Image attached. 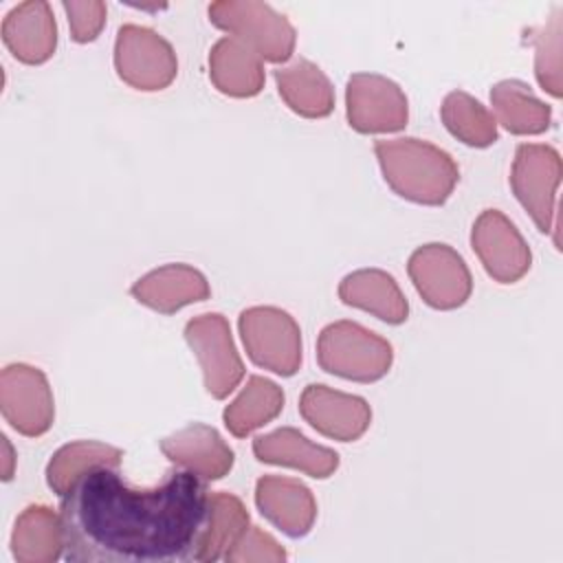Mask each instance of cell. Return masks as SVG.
Returning a JSON list of instances; mask_svg holds the SVG:
<instances>
[{"mask_svg": "<svg viewBox=\"0 0 563 563\" xmlns=\"http://www.w3.org/2000/svg\"><path fill=\"white\" fill-rule=\"evenodd\" d=\"M163 455L178 468L200 477L205 484L222 479L235 462L233 449L222 435L202 422H191L161 440Z\"/></svg>", "mask_w": 563, "mask_h": 563, "instance_id": "14", "label": "cell"}, {"mask_svg": "<svg viewBox=\"0 0 563 563\" xmlns=\"http://www.w3.org/2000/svg\"><path fill=\"white\" fill-rule=\"evenodd\" d=\"M66 15H68V26H70V37L77 44H88L97 40L101 29L106 26V15L108 9L99 0H88V2H62Z\"/></svg>", "mask_w": 563, "mask_h": 563, "instance_id": "30", "label": "cell"}, {"mask_svg": "<svg viewBox=\"0 0 563 563\" xmlns=\"http://www.w3.org/2000/svg\"><path fill=\"white\" fill-rule=\"evenodd\" d=\"M345 114L361 134H391L407 125L409 101L402 88L378 73H354L345 86Z\"/></svg>", "mask_w": 563, "mask_h": 563, "instance_id": "10", "label": "cell"}, {"mask_svg": "<svg viewBox=\"0 0 563 563\" xmlns=\"http://www.w3.org/2000/svg\"><path fill=\"white\" fill-rule=\"evenodd\" d=\"M301 418L321 435L354 442L372 422V409L365 398L332 389L321 383H310L299 396Z\"/></svg>", "mask_w": 563, "mask_h": 563, "instance_id": "13", "label": "cell"}, {"mask_svg": "<svg viewBox=\"0 0 563 563\" xmlns=\"http://www.w3.org/2000/svg\"><path fill=\"white\" fill-rule=\"evenodd\" d=\"M374 154L391 191L416 205H444L460 180L451 154L424 139H378Z\"/></svg>", "mask_w": 563, "mask_h": 563, "instance_id": "2", "label": "cell"}, {"mask_svg": "<svg viewBox=\"0 0 563 563\" xmlns=\"http://www.w3.org/2000/svg\"><path fill=\"white\" fill-rule=\"evenodd\" d=\"M2 42L22 64H44L57 46V24L48 2L26 0L2 20Z\"/></svg>", "mask_w": 563, "mask_h": 563, "instance_id": "16", "label": "cell"}, {"mask_svg": "<svg viewBox=\"0 0 563 563\" xmlns=\"http://www.w3.org/2000/svg\"><path fill=\"white\" fill-rule=\"evenodd\" d=\"M534 75L539 86L552 97H561V11L556 9L548 24L534 37Z\"/></svg>", "mask_w": 563, "mask_h": 563, "instance_id": "28", "label": "cell"}, {"mask_svg": "<svg viewBox=\"0 0 563 563\" xmlns=\"http://www.w3.org/2000/svg\"><path fill=\"white\" fill-rule=\"evenodd\" d=\"M209 79L227 97H255L266 81L264 59L244 42L224 35L209 51Z\"/></svg>", "mask_w": 563, "mask_h": 563, "instance_id": "19", "label": "cell"}, {"mask_svg": "<svg viewBox=\"0 0 563 563\" xmlns=\"http://www.w3.org/2000/svg\"><path fill=\"white\" fill-rule=\"evenodd\" d=\"M238 330L249 358L279 376H292L301 365L299 323L277 306H251L240 312Z\"/></svg>", "mask_w": 563, "mask_h": 563, "instance_id": "6", "label": "cell"}, {"mask_svg": "<svg viewBox=\"0 0 563 563\" xmlns=\"http://www.w3.org/2000/svg\"><path fill=\"white\" fill-rule=\"evenodd\" d=\"M130 295L161 314H174L189 303L209 299L211 288L198 268L189 264H165L139 277Z\"/></svg>", "mask_w": 563, "mask_h": 563, "instance_id": "17", "label": "cell"}, {"mask_svg": "<svg viewBox=\"0 0 563 563\" xmlns=\"http://www.w3.org/2000/svg\"><path fill=\"white\" fill-rule=\"evenodd\" d=\"M11 552L20 563H51L64 556V526L53 508L33 504L15 519Z\"/></svg>", "mask_w": 563, "mask_h": 563, "instance_id": "22", "label": "cell"}, {"mask_svg": "<svg viewBox=\"0 0 563 563\" xmlns=\"http://www.w3.org/2000/svg\"><path fill=\"white\" fill-rule=\"evenodd\" d=\"M444 128L468 147H488L499 139L493 112L464 90H453L440 106Z\"/></svg>", "mask_w": 563, "mask_h": 563, "instance_id": "27", "label": "cell"}, {"mask_svg": "<svg viewBox=\"0 0 563 563\" xmlns=\"http://www.w3.org/2000/svg\"><path fill=\"white\" fill-rule=\"evenodd\" d=\"M249 523L251 519L240 497L227 490L209 493V512L205 530L198 539L196 561L213 563L224 559L229 548L240 539Z\"/></svg>", "mask_w": 563, "mask_h": 563, "instance_id": "25", "label": "cell"}, {"mask_svg": "<svg viewBox=\"0 0 563 563\" xmlns=\"http://www.w3.org/2000/svg\"><path fill=\"white\" fill-rule=\"evenodd\" d=\"M339 299L345 306L365 310L376 319L398 325L409 317V303L398 282L380 268H358L339 284Z\"/></svg>", "mask_w": 563, "mask_h": 563, "instance_id": "20", "label": "cell"}, {"mask_svg": "<svg viewBox=\"0 0 563 563\" xmlns=\"http://www.w3.org/2000/svg\"><path fill=\"white\" fill-rule=\"evenodd\" d=\"M209 20L220 31L244 42L262 59L284 64L290 59L297 33L286 15L257 0H220L209 4Z\"/></svg>", "mask_w": 563, "mask_h": 563, "instance_id": "4", "label": "cell"}, {"mask_svg": "<svg viewBox=\"0 0 563 563\" xmlns=\"http://www.w3.org/2000/svg\"><path fill=\"white\" fill-rule=\"evenodd\" d=\"M114 68L128 86L154 92L176 79L178 59L172 44L154 29L123 24L114 40Z\"/></svg>", "mask_w": 563, "mask_h": 563, "instance_id": "7", "label": "cell"}, {"mask_svg": "<svg viewBox=\"0 0 563 563\" xmlns=\"http://www.w3.org/2000/svg\"><path fill=\"white\" fill-rule=\"evenodd\" d=\"M561 183V156L545 143H521L510 167V189L541 233L556 238V189Z\"/></svg>", "mask_w": 563, "mask_h": 563, "instance_id": "5", "label": "cell"}, {"mask_svg": "<svg viewBox=\"0 0 563 563\" xmlns=\"http://www.w3.org/2000/svg\"><path fill=\"white\" fill-rule=\"evenodd\" d=\"M0 411L26 438L44 435L55 420V400L46 374L26 363H11L0 374Z\"/></svg>", "mask_w": 563, "mask_h": 563, "instance_id": "11", "label": "cell"}, {"mask_svg": "<svg viewBox=\"0 0 563 563\" xmlns=\"http://www.w3.org/2000/svg\"><path fill=\"white\" fill-rule=\"evenodd\" d=\"M2 449H4V468H2V479L9 482L13 477V464H15V457H13V446L9 442L7 435H2Z\"/></svg>", "mask_w": 563, "mask_h": 563, "instance_id": "31", "label": "cell"}, {"mask_svg": "<svg viewBox=\"0 0 563 563\" xmlns=\"http://www.w3.org/2000/svg\"><path fill=\"white\" fill-rule=\"evenodd\" d=\"M257 510L284 534L306 537L317 519V499L312 490L286 475H264L255 484Z\"/></svg>", "mask_w": 563, "mask_h": 563, "instance_id": "15", "label": "cell"}, {"mask_svg": "<svg viewBox=\"0 0 563 563\" xmlns=\"http://www.w3.org/2000/svg\"><path fill=\"white\" fill-rule=\"evenodd\" d=\"M209 512V490L185 468L156 486H132L119 466L86 471L62 495L64 559L70 563L196 561Z\"/></svg>", "mask_w": 563, "mask_h": 563, "instance_id": "1", "label": "cell"}, {"mask_svg": "<svg viewBox=\"0 0 563 563\" xmlns=\"http://www.w3.org/2000/svg\"><path fill=\"white\" fill-rule=\"evenodd\" d=\"M277 92L299 117L323 119L334 110V88L325 73L310 59H295L273 70Z\"/></svg>", "mask_w": 563, "mask_h": 563, "instance_id": "21", "label": "cell"}, {"mask_svg": "<svg viewBox=\"0 0 563 563\" xmlns=\"http://www.w3.org/2000/svg\"><path fill=\"white\" fill-rule=\"evenodd\" d=\"M185 341L200 363L207 394L224 400L244 378V363L233 343L229 321L220 312L198 314L187 321Z\"/></svg>", "mask_w": 563, "mask_h": 563, "instance_id": "8", "label": "cell"}, {"mask_svg": "<svg viewBox=\"0 0 563 563\" xmlns=\"http://www.w3.org/2000/svg\"><path fill=\"white\" fill-rule=\"evenodd\" d=\"M490 106L495 121L517 136L543 134L552 123V108L519 79L497 81L490 88Z\"/></svg>", "mask_w": 563, "mask_h": 563, "instance_id": "23", "label": "cell"}, {"mask_svg": "<svg viewBox=\"0 0 563 563\" xmlns=\"http://www.w3.org/2000/svg\"><path fill=\"white\" fill-rule=\"evenodd\" d=\"M317 363L323 372L345 380L376 383L389 372L394 347L387 339L361 323L341 319L319 332Z\"/></svg>", "mask_w": 563, "mask_h": 563, "instance_id": "3", "label": "cell"}, {"mask_svg": "<svg viewBox=\"0 0 563 563\" xmlns=\"http://www.w3.org/2000/svg\"><path fill=\"white\" fill-rule=\"evenodd\" d=\"M253 455L264 464L288 466L314 479H325L339 468V453L334 449L308 440L295 427H279L257 435L253 440Z\"/></svg>", "mask_w": 563, "mask_h": 563, "instance_id": "18", "label": "cell"}, {"mask_svg": "<svg viewBox=\"0 0 563 563\" xmlns=\"http://www.w3.org/2000/svg\"><path fill=\"white\" fill-rule=\"evenodd\" d=\"M407 273L422 301L435 310H455L473 292V277L464 257L442 242L418 246L409 255Z\"/></svg>", "mask_w": 563, "mask_h": 563, "instance_id": "9", "label": "cell"}, {"mask_svg": "<svg viewBox=\"0 0 563 563\" xmlns=\"http://www.w3.org/2000/svg\"><path fill=\"white\" fill-rule=\"evenodd\" d=\"M286 550L277 543L273 534L260 526H251L240 534V539L229 548L222 561L229 563H279L286 561Z\"/></svg>", "mask_w": 563, "mask_h": 563, "instance_id": "29", "label": "cell"}, {"mask_svg": "<svg viewBox=\"0 0 563 563\" xmlns=\"http://www.w3.org/2000/svg\"><path fill=\"white\" fill-rule=\"evenodd\" d=\"M121 457H123V451L106 442H97V440L68 442L51 455L46 464V484L57 497H62L68 493L73 482L81 477L86 471L103 464L121 466Z\"/></svg>", "mask_w": 563, "mask_h": 563, "instance_id": "26", "label": "cell"}, {"mask_svg": "<svg viewBox=\"0 0 563 563\" xmlns=\"http://www.w3.org/2000/svg\"><path fill=\"white\" fill-rule=\"evenodd\" d=\"M284 409V391L264 376H251L242 391L224 407L222 420L231 435L246 438L275 420Z\"/></svg>", "mask_w": 563, "mask_h": 563, "instance_id": "24", "label": "cell"}, {"mask_svg": "<svg viewBox=\"0 0 563 563\" xmlns=\"http://www.w3.org/2000/svg\"><path fill=\"white\" fill-rule=\"evenodd\" d=\"M471 246L484 271L499 284H515L530 271V246L510 218L499 209H484L475 218Z\"/></svg>", "mask_w": 563, "mask_h": 563, "instance_id": "12", "label": "cell"}]
</instances>
